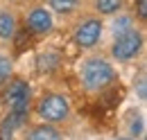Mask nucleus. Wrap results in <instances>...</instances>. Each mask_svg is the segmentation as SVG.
<instances>
[{
  "mask_svg": "<svg viewBox=\"0 0 147 140\" xmlns=\"http://www.w3.org/2000/svg\"><path fill=\"white\" fill-rule=\"evenodd\" d=\"M77 77H79V86L86 95H100L115 84L118 70H115V63L109 57L97 54L93 50L82 59Z\"/></svg>",
  "mask_w": 147,
  "mask_h": 140,
  "instance_id": "f257e3e1",
  "label": "nucleus"
},
{
  "mask_svg": "<svg viewBox=\"0 0 147 140\" xmlns=\"http://www.w3.org/2000/svg\"><path fill=\"white\" fill-rule=\"evenodd\" d=\"M32 113L38 122H48L55 127H63L73 120V102L61 90H45L32 102Z\"/></svg>",
  "mask_w": 147,
  "mask_h": 140,
  "instance_id": "f03ea898",
  "label": "nucleus"
},
{
  "mask_svg": "<svg viewBox=\"0 0 147 140\" xmlns=\"http://www.w3.org/2000/svg\"><path fill=\"white\" fill-rule=\"evenodd\" d=\"M145 52V32L143 25H136L120 36H113L109 43V59L113 63H131Z\"/></svg>",
  "mask_w": 147,
  "mask_h": 140,
  "instance_id": "7ed1b4c3",
  "label": "nucleus"
},
{
  "mask_svg": "<svg viewBox=\"0 0 147 140\" xmlns=\"http://www.w3.org/2000/svg\"><path fill=\"white\" fill-rule=\"evenodd\" d=\"M75 48H79L82 52H93L100 48L102 38H104V18L95 16V14H86L79 16L73 25L70 32Z\"/></svg>",
  "mask_w": 147,
  "mask_h": 140,
  "instance_id": "20e7f679",
  "label": "nucleus"
},
{
  "mask_svg": "<svg viewBox=\"0 0 147 140\" xmlns=\"http://www.w3.org/2000/svg\"><path fill=\"white\" fill-rule=\"evenodd\" d=\"M2 90V102L7 106V111H27L32 113V102H34V90L32 84L23 77H11Z\"/></svg>",
  "mask_w": 147,
  "mask_h": 140,
  "instance_id": "39448f33",
  "label": "nucleus"
},
{
  "mask_svg": "<svg viewBox=\"0 0 147 140\" xmlns=\"http://www.w3.org/2000/svg\"><path fill=\"white\" fill-rule=\"evenodd\" d=\"M25 27L27 32H32L38 38H45L55 32V25H57V16L48 9L45 2H38V5H32L27 11H25Z\"/></svg>",
  "mask_w": 147,
  "mask_h": 140,
  "instance_id": "423d86ee",
  "label": "nucleus"
},
{
  "mask_svg": "<svg viewBox=\"0 0 147 140\" xmlns=\"http://www.w3.org/2000/svg\"><path fill=\"white\" fill-rule=\"evenodd\" d=\"M136 25H140L136 20V16L129 9H122V11L113 14V16L104 18V34H109L113 38V36H120V34H125V32H129V30H134Z\"/></svg>",
  "mask_w": 147,
  "mask_h": 140,
  "instance_id": "0eeeda50",
  "label": "nucleus"
},
{
  "mask_svg": "<svg viewBox=\"0 0 147 140\" xmlns=\"http://www.w3.org/2000/svg\"><path fill=\"white\" fill-rule=\"evenodd\" d=\"M30 120L27 111H7L0 118V140H14L16 131H20Z\"/></svg>",
  "mask_w": 147,
  "mask_h": 140,
  "instance_id": "6e6552de",
  "label": "nucleus"
},
{
  "mask_svg": "<svg viewBox=\"0 0 147 140\" xmlns=\"http://www.w3.org/2000/svg\"><path fill=\"white\" fill-rule=\"evenodd\" d=\"M20 131H23V140H66L61 127H55L48 122L25 124Z\"/></svg>",
  "mask_w": 147,
  "mask_h": 140,
  "instance_id": "1a4fd4ad",
  "label": "nucleus"
},
{
  "mask_svg": "<svg viewBox=\"0 0 147 140\" xmlns=\"http://www.w3.org/2000/svg\"><path fill=\"white\" fill-rule=\"evenodd\" d=\"M18 32V14L14 7H0V43H9L14 41V36Z\"/></svg>",
  "mask_w": 147,
  "mask_h": 140,
  "instance_id": "9d476101",
  "label": "nucleus"
},
{
  "mask_svg": "<svg viewBox=\"0 0 147 140\" xmlns=\"http://www.w3.org/2000/svg\"><path fill=\"white\" fill-rule=\"evenodd\" d=\"M127 9V0H88V11L100 18H109Z\"/></svg>",
  "mask_w": 147,
  "mask_h": 140,
  "instance_id": "9b49d317",
  "label": "nucleus"
},
{
  "mask_svg": "<svg viewBox=\"0 0 147 140\" xmlns=\"http://www.w3.org/2000/svg\"><path fill=\"white\" fill-rule=\"evenodd\" d=\"M48 9L61 18H73L84 9V0H45Z\"/></svg>",
  "mask_w": 147,
  "mask_h": 140,
  "instance_id": "f8f14e48",
  "label": "nucleus"
},
{
  "mask_svg": "<svg viewBox=\"0 0 147 140\" xmlns=\"http://www.w3.org/2000/svg\"><path fill=\"white\" fill-rule=\"evenodd\" d=\"M125 136L136 140L145 138V118H143V111H129L125 115Z\"/></svg>",
  "mask_w": 147,
  "mask_h": 140,
  "instance_id": "ddd939ff",
  "label": "nucleus"
},
{
  "mask_svg": "<svg viewBox=\"0 0 147 140\" xmlns=\"http://www.w3.org/2000/svg\"><path fill=\"white\" fill-rule=\"evenodd\" d=\"M14 70H16L14 54H11V50L5 43H0V88L14 77Z\"/></svg>",
  "mask_w": 147,
  "mask_h": 140,
  "instance_id": "4468645a",
  "label": "nucleus"
},
{
  "mask_svg": "<svg viewBox=\"0 0 147 140\" xmlns=\"http://www.w3.org/2000/svg\"><path fill=\"white\" fill-rule=\"evenodd\" d=\"M61 61L63 59H61V54L57 52V50H45V52H41V57H38V72L50 75V72L59 70Z\"/></svg>",
  "mask_w": 147,
  "mask_h": 140,
  "instance_id": "2eb2a0df",
  "label": "nucleus"
},
{
  "mask_svg": "<svg viewBox=\"0 0 147 140\" xmlns=\"http://www.w3.org/2000/svg\"><path fill=\"white\" fill-rule=\"evenodd\" d=\"M134 7H136V9H134L131 14L136 16V20H138L140 25H145L147 23V0H136Z\"/></svg>",
  "mask_w": 147,
  "mask_h": 140,
  "instance_id": "dca6fc26",
  "label": "nucleus"
},
{
  "mask_svg": "<svg viewBox=\"0 0 147 140\" xmlns=\"http://www.w3.org/2000/svg\"><path fill=\"white\" fill-rule=\"evenodd\" d=\"M134 93H136L138 102L145 104V100H147V79H145V75H140V77H138V84H134Z\"/></svg>",
  "mask_w": 147,
  "mask_h": 140,
  "instance_id": "f3484780",
  "label": "nucleus"
},
{
  "mask_svg": "<svg viewBox=\"0 0 147 140\" xmlns=\"http://www.w3.org/2000/svg\"><path fill=\"white\" fill-rule=\"evenodd\" d=\"M111 140H136V138H129V136H115V138H111Z\"/></svg>",
  "mask_w": 147,
  "mask_h": 140,
  "instance_id": "a211bd4d",
  "label": "nucleus"
},
{
  "mask_svg": "<svg viewBox=\"0 0 147 140\" xmlns=\"http://www.w3.org/2000/svg\"><path fill=\"white\" fill-rule=\"evenodd\" d=\"M7 2H11V5H18V2H25V0H7Z\"/></svg>",
  "mask_w": 147,
  "mask_h": 140,
  "instance_id": "6ab92c4d",
  "label": "nucleus"
}]
</instances>
